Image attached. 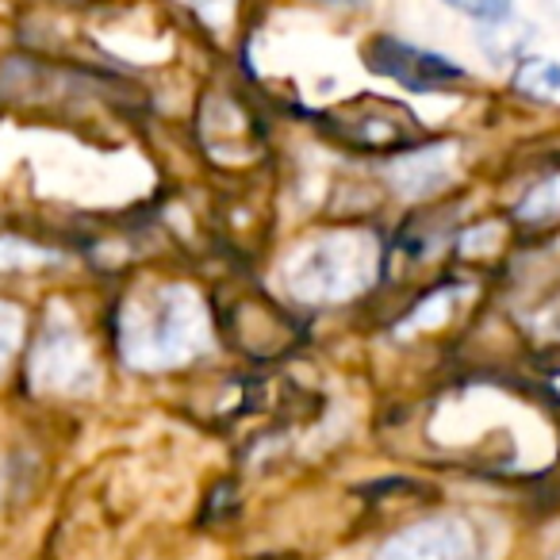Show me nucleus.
<instances>
[{
  "label": "nucleus",
  "instance_id": "6",
  "mask_svg": "<svg viewBox=\"0 0 560 560\" xmlns=\"http://www.w3.org/2000/svg\"><path fill=\"white\" fill-rule=\"evenodd\" d=\"M514 89L529 101L560 104V66L552 58H526L514 70Z\"/></svg>",
  "mask_w": 560,
  "mask_h": 560
},
{
  "label": "nucleus",
  "instance_id": "8",
  "mask_svg": "<svg viewBox=\"0 0 560 560\" xmlns=\"http://www.w3.org/2000/svg\"><path fill=\"white\" fill-rule=\"evenodd\" d=\"M20 335H24V315H20V307L0 304V365L16 353Z\"/></svg>",
  "mask_w": 560,
  "mask_h": 560
},
{
  "label": "nucleus",
  "instance_id": "5",
  "mask_svg": "<svg viewBox=\"0 0 560 560\" xmlns=\"http://www.w3.org/2000/svg\"><path fill=\"white\" fill-rule=\"evenodd\" d=\"M32 376L43 384V388L73 392V388H85V384L93 381V369H89V358H85V350H81L78 338L66 335V330H50L32 361Z\"/></svg>",
  "mask_w": 560,
  "mask_h": 560
},
{
  "label": "nucleus",
  "instance_id": "10",
  "mask_svg": "<svg viewBox=\"0 0 560 560\" xmlns=\"http://www.w3.org/2000/svg\"><path fill=\"white\" fill-rule=\"evenodd\" d=\"M557 560H560V557H557Z\"/></svg>",
  "mask_w": 560,
  "mask_h": 560
},
{
  "label": "nucleus",
  "instance_id": "7",
  "mask_svg": "<svg viewBox=\"0 0 560 560\" xmlns=\"http://www.w3.org/2000/svg\"><path fill=\"white\" fill-rule=\"evenodd\" d=\"M445 4L472 20H483V24H503L514 9V0H445Z\"/></svg>",
  "mask_w": 560,
  "mask_h": 560
},
{
  "label": "nucleus",
  "instance_id": "2",
  "mask_svg": "<svg viewBox=\"0 0 560 560\" xmlns=\"http://www.w3.org/2000/svg\"><path fill=\"white\" fill-rule=\"evenodd\" d=\"M369 280L365 249L350 238H330L292 265L289 284L300 300H346Z\"/></svg>",
  "mask_w": 560,
  "mask_h": 560
},
{
  "label": "nucleus",
  "instance_id": "4",
  "mask_svg": "<svg viewBox=\"0 0 560 560\" xmlns=\"http://www.w3.org/2000/svg\"><path fill=\"white\" fill-rule=\"evenodd\" d=\"M476 534L465 518H427L388 537L376 560H472Z\"/></svg>",
  "mask_w": 560,
  "mask_h": 560
},
{
  "label": "nucleus",
  "instance_id": "3",
  "mask_svg": "<svg viewBox=\"0 0 560 560\" xmlns=\"http://www.w3.org/2000/svg\"><path fill=\"white\" fill-rule=\"evenodd\" d=\"M365 62L373 73H381V78L411 89V93H438V89L457 85V81L468 78L465 66L450 62L445 55L422 50V47L404 43V39H388V35H381V39L369 43Z\"/></svg>",
  "mask_w": 560,
  "mask_h": 560
},
{
  "label": "nucleus",
  "instance_id": "9",
  "mask_svg": "<svg viewBox=\"0 0 560 560\" xmlns=\"http://www.w3.org/2000/svg\"><path fill=\"white\" fill-rule=\"evenodd\" d=\"M557 203H560L557 180H549V185H541L534 196H526V200H522V215H526V219H545V215H552V211H557Z\"/></svg>",
  "mask_w": 560,
  "mask_h": 560
},
{
  "label": "nucleus",
  "instance_id": "1",
  "mask_svg": "<svg viewBox=\"0 0 560 560\" xmlns=\"http://www.w3.org/2000/svg\"><path fill=\"white\" fill-rule=\"evenodd\" d=\"M127 358L139 369H170L203 346V315L192 292L158 289L127 330Z\"/></svg>",
  "mask_w": 560,
  "mask_h": 560
}]
</instances>
